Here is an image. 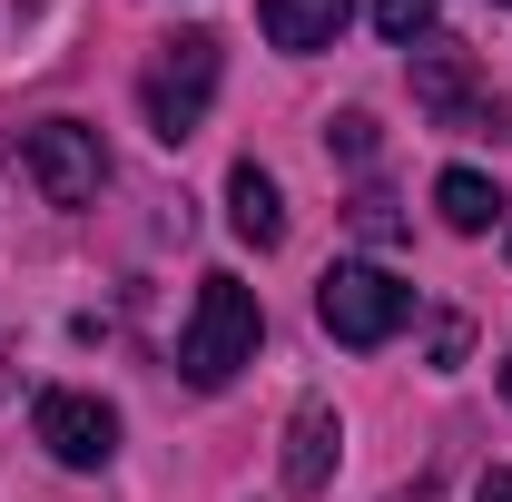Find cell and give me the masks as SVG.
Segmentation results:
<instances>
[{
    "mask_svg": "<svg viewBox=\"0 0 512 502\" xmlns=\"http://www.w3.org/2000/svg\"><path fill=\"white\" fill-rule=\"evenodd\" d=\"M503 394H512V365H503Z\"/></svg>",
    "mask_w": 512,
    "mask_h": 502,
    "instance_id": "15",
    "label": "cell"
},
{
    "mask_svg": "<svg viewBox=\"0 0 512 502\" xmlns=\"http://www.w3.org/2000/svg\"><path fill=\"white\" fill-rule=\"evenodd\" d=\"M325 148H335L345 168H365V158H375V119H365V109H345V119L325 128Z\"/></svg>",
    "mask_w": 512,
    "mask_h": 502,
    "instance_id": "12",
    "label": "cell"
},
{
    "mask_svg": "<svg viewBox=\"0 0 512 502\" xmlns=\"http://www.w3.org/2000/svg\"><path fill=\"white\" fill-rule=\"evenodd\" d=\"M345 10H355V0H266L256 20H266V40H276V50H335Z\"/></svg>",
    "mask_w": 512,
    "mask_h": 502,
    "instance_id": "9",
    "label": "cell"
},
{
    "mask_svg": "<svg viewBox=\"0 0 512 502\" xmlns=\"http://www.w3.org/2000/svg\"><path fill=\"white\" fill-rule=\"evenodd\" d=\"M207 99H217V40H207V30L158 40V60H148V79H138V109H148V128H158L168 148H188L197 128H207Z\"/></svg>",
    "mask_w": 512,
    "mask_h": 502,
    "instance_id": "3",
    "label": "cell"
},
{
    "mask_svg": "<svg viewBox=\"0 0 512 502\" xmlns=\"http://www.w3.org/2000/svg\"><path fill=\"white\" fill-rule=\"evenodd\" d=\"M20 168L40 178V197H50V207H89V197L109 188L99 128H79V119H40V128H20Z\"/></svg>",
    "mask_w": 512,
    "mask_h": 502,
    "instance_id": "5",
    "label": "cell"
},
{
    "mask_svg": "<svg viewBox=\"0 0 512 502\" xmlns=\"http://www.w3.org/2000/svg\"><path fill=\"white\" fill-rule=\"evenodd\" d=\"M434 207H444L453 237H483V227L503 217V188H493L483 168H444V178H434Z\"/></svg>",
    "mask_w": 512,
    "mask_h": 502,
    "instance_id": "10",
    "label": "cell"
},
{
    "mask_svg": "<svg viewBox=\"0 0 512 502\" xmlns=\"http://www.w3.org/2000/svg\"><path fill=\"white\" fill-rule=\"evenodd\" d=\"M473 502H512V473H483V493Z\"/></svg>",
    "mask_w": 512,
    "mask_h": 502,
    "instance_id": "14",
    "label": "cell"
},
{
    "mask_svg": "<svg viewBox=\"0 0 512 502\" xmlns=\"http://www.w3.org/2000/svg\"><path fill=\"white\" fill-rule=\"evenodd\" d=\"M375 30L394 40V50H414V40L434 30V0H375Z\"/></svg>",
    "mask_w": 512,
    "mask_h": 502,
    "instance_id": "11",
    "label": "cell"
},
{
    "mask_svg": "<svg viewBox=\"0 0 512 502\" xmlns=\"http://www.w3.org/2000/svg\"><path fill=\"white\" fill-rule=\"evenodd\" d=\"M355 237H375V247H384V237H404V217H394V197H384V188L355 197Z\"/></svg>",
    "mask_w": 512,
    "mask_h": 502,
    "instance_id": "13",
    "label": "cell"
},
{
    "mask_svg": "<svg viewBox=\"0 0 512 502\" xmlns=\"http://www.w3.org/2000/svg\"><path fill=\"white\" fill-rule=\"evenodd\" d=\"M335 443H345L335 404L306 394V404H296V424H286V493H325V483H335Z\"/></svg>",
    "mask_w": 512,
    "mask_h": 502,
    "instance_id": "7",
    "label": "cell"
},
{
    "mask_svg": "<svg viewBox=\"0 0 512 502\" xmlns=\"http://www.w3.org/2000/svg\"><path fill=\"white\" fill-rule=\"evenodd\" d=\"M316 325L335 345L375 355V345H394V335L414 325V286H404L394 266H325L316 276Z\"/></svg>",
    "mask_w": 512,
    "mask_h": 502,
    "instance_id": "2",
    "label": "cell"
},
{
    "mask_svg": "<svg viewBox=\"0 0 512 502\" xmlns=\"http://www.w3.org/2000/svg\"><path fill=\"white\" fill-rule=\"evenodd\" d=\"M227 227H237L247 247H276V237H286V197H276V178H266L256 158L227 168Z\"/></svg>",
    "mask_w": 512,
    "mask_h": 502,
    "instance_id": "8",
    "label": "cell"
},
{
    "mask_svg": "<svg viewBox=\"0 0 512 502\" xmlns=\"http://www.w3.org/2000/svg\"><path fill=\"white\" fill-rule=\"evenodd\" d=\"M414 99H424V119L453 128V138H493V128H512L503 89L463 60L453 40H424V50H414Z\"/></svg>",
    "mask_w": 512,
    "mask_h": 502,
    "instance_id": "4",
    "label": "cell"
},
{
    "mask_svg": "<svg viewBox=\"0 0 512 502\" xmlns=\"http://www.w3.org/2000/svg\"><path fill=\"white\" fill-rule=\"evenodd\" d=\"M30 434L50 443L69 473H99V463L119 453V414H109L99 394H69V384H50V394L30 404Z\"/></svg>",
    "mask_w": 512,
    "mask_h": 502,
    "instance_id": "6",
    "label": "cell"
},
{
    "mask_svg": "<svg viewBox=\"0 0 512 502\" xmlns=\"http://www.w3.org/2000/svg\"><path fill=\"white\" fill-rule=\"evenodd\" d=\"M256 345H266V315H256V286L237 276H207L188 306V335H178V375L197 394H217V384H237L256 365Z\"/></svg>",
    "mask_w": 512,
    "mask_h": 502,
    "instance_id": "1",
    "label": "cell"
}]
</instances>
